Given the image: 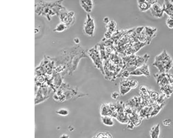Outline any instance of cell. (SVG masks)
Wrapping results in <instances>:
<instances>
[{
    "mask_svg": "<svg viewBox=\"0 0 173 138\" xmlns=\"http://www.w3.org/2000/svg\"><path fill=\"white\" fill-rule=\"evenodd\" d=\"M89 57L91 58L95 66L100 70L103 74H104V68L103 60L97 45H95L87 51Z\"/></svg>",
    "mask_w": 173,
    "mask_h": 138,
    "instance_id": "obj_1",
    "label": "cell"
},
{
    "mask_svg": "<svg viewBox=\"0 0 173 138\" xmlns=\"http://www.w3.org/2000/svg\"><path fill=\"white\" fill-rule=\"evenodd\" d=\"M155 60L159 61L161 63L164 68L166 73L173 68L172 59L166 50H164L161 53L156 56Z\"/></svg>",
    "mask_w": 173,
    "mask_h": 138,
    "instance_id": "obj_2",
    "label": "cell"
},
{
    "mask_svg": "<svg viewBox=\"0 0 173 138\" xmlns=\"http://www.w3.org/2000/svg\"><path fill=\"white\" fill-rule=\"evenodd\" d=\"M94 19L91 14H86V18L84 25V33L90 37H92L94 34L95 30Z\"/></svg>",
    "mask_w": 173,
    "mask_h": 138,
    "instance_id": "obj_3",
    "label": "cell"
},
{
    "mask_svg": "<svg viewBox=\"0 0 173 138\" xmlns=\"http://www.w3.org/2000/svg\"><path fill=\"white\" fill-rule=\"evenodd\" d=\"M150 10L151 14L153 17L159 19L163 17L164 12L163 7L158 3L152 5Z\"/></svg>",
    "mask_w": 173,
    "mask_h": 138,
    "instance_id": "obj_4",
    "label": "cell"
},
{
    "mask_svg": "<svg viewBox=\"0 0 173 138\" xmlns=\"http://www.w3.org/2000/svg\"><path fill=\"white\" fill-rule=\"evenodd\" d=\"M80 4L84 11L88 14L92 12L94 6L93 1H81Z\"/></svg>",
    "mask_w": 173,
    "mask_h": 138,
    "instance_id": "obj_5",
    "label": "cell"
},
{
    "mask_svg": "<svg viewBox=\"0 0 173 138\" xmlns=\"http://www.w3.org/2000/svg\"><path fill=\"white\" fill-rule=\"evenodd\" d=\"M164 12H165L169 17H173V5L171 1H165L163 6Z\"/></svg>",
    "mask_w": 173,
    "mask_h": 138,
    "instance_id": "obj_6",
    "label": "cell"
},
{
    "mask_svg": "<svg viewBox=\"0 0 173 138\" xmlns=\"http://www.w3.org/2000/svg\"><path fill=\"white\" fill-rule=\"evenodd\" d=\"M138 7L140 11L145 12L150 10L152 6L147 1H137Z\"/></svg>",
    "mask_w": 173,
    "mask_h": 138,
    "instance_id": "obj_7",
    "label": "cell"
},
{
    "mask_svg": "<svg viewBox=\"0 0 173 138\" xmlns=\"http://www.w3.org/2000/svg\"><path fill=\"white\" fill-rule=\"evenodd\" d=\"M160 128L159 124L154 125L151 129L150 135L151 138H159Z\"/></svg>",
    "mask_w": 173,
    "mask_h": 138,
    "instance_id": "obj_8",
    "label": "cell"
},
{
    "mask_svg": "<svg viewBox=\"0 0 173 138\" xmlns=\"http://www.w3.org/2000/svg\"><path fill=\"white\" fill-rule=\"evenodd\" d=\"M143 31L147 37L152 39L156 36L157 29L152 27L146 26L144 27Z\"/></svg>",
    "mask_w": 173,
    "mask_h": 138,
    "instance_id": "obj_9",
    "label": "cell"
},
{
    "mask_svg": "<svg viewBox=\"0 0 173 138\" xmlns=\"http://www.w3.org/2000/svg\"><path fill=\"white\" fill-rule=\"evenodd\" d=\"M142 74L143 75L149 77L150 76V74L149 65L147 63H145L139 68Z\"/></svg>",
    "mask_w": 173,
    "mask_h": 138,
    "instance_id": "obj_10",
    "label": "cell"
},
{
    "mask_svg": "<svg viewBox=\"0 0 173 138\" xmlns=\"http://www.w3.org/2000/svg\"><path fill=\"white\" fill-rule=\"evenodd\" d=\"M161 90L162 91L165 95L167 96V97H170V95L173 92V88L169 84L161 87Z\"/></svg>",
    "mask_w": 173,
    "mask_h": 138,
    "instance_id": "obj_11",
    "label": "cell"
},
{
    "mask_svg": "<svg viewBox=\"0 0 173 138\" xmlns=\"http://www.w3.org/2000/svg\"><path fill=\"white\" fill-rule=\"evenodd\" d=\"M102 123L105 125L108 126H112L114 125L113 119L111 117L107 116H104L102 117Z\"/></svg>",
    "mask_w": 173,
    "mask_h": 138,
    "instance_id": "obj_12",
    "label": "cell"
},
{
    "mask_svg": "<svg viewBox=\"0 0 173 138\" xmlns=\"http://www.w3.org/2000/svg\"><path fill=\"white\" fill-rule=\"evenodd\" d=\"M107 24L108 30L106 36L107 35L108 33H110V36H111L112 33L115 30L116 24L115 22L113 21H110Z\"/></svg>",
    "mask_w": 173,
    "mask_h": 138,
    "instance_id": "obj_13",
    "label": "cell"
},
{
    "mask_svg": "<svg viewBox=\"0 0 173 138\" xmlns=\"http://www.w3.org/2000/svg\"><path fill=\"white\" fill-rule=\"evenodd\" d=\"M93 138H112V137L110 133L100 132Z\"/></svg>",
    "mask_w": 173,
    "mask_h": 138,
    "instance_id": "obj_14",
    "label": "cell"
},
{
    "mask_svg": "<svg viewBox=\"0 0 173 138\" xmlns=\"http://www.w3.org/2000/svg\"><path fill=\"white\" fill-rule=\"evenodd\" d=\"M68 28V26L66 24H64L63 23H60L57 26L55 30L59 32L63 31V30L67 29Z\"/></svg>",
    "mask_w": 173,
    "mask_h": 138,
    "instance_id": "obj_15",
    "label": "cell"
},
{
    "mask_svg": "<svg viewBox=\"0 0 173 138\" xmlns=\"http://www.w3.org/2000/svg\"><path fill=\"white\" fill-rule=\"evenodd\" d=\"M56 113L58 115L62 116H67L69 114V111L66 109H60L58 111H57Z\"/></svg>",
    "mask_w": 173,
    "mask_h": 138,
    "instance_id": "obj_16",
    "label": "cell"
},
{
    "mask_svg": "<svg viewBox=\"0 0 173 138\" xmlns=\"http://www.w3.org/2000/svg\"><path fill=\"white\" fill-rule=\"evenodd\" d=\"M167 26L169 28H173V18L169 17L166 21Z\"/></svg>",
    "mask_w": 173,
    "mask_h": 138,
    "instance_id": "obj_17",
    "label": "cell"
},
{
    "mask_svg": "<svg viewBox=\"0 0 173 138\" xmlns=\"http://www.w3.org/2000/svg\"><path fill=\"white\" fill-rule=\"evenodd\" d=\"M172 121L170 119H165L163 121V124L165 126H169L172 124Z\"/></svg>",
    "mask_w": 173,
    "mask_h": 138,
    "instance_id": "obj_18",
    "label": "cell"
},
{
    "mask_svg": "<svg viewBox=\"0 0 173 138\" xmlns=\"http://www.w3.org/2000/svg\"><path fill=\"white\" fill-rule=\"evenodd\" d=\"M119 94L116 92H114L112 94V98L113 99H117V97H118Z\"/></svg>",
    "mask_w": 173,
    "mask_h": 138,
    "instance_id": "obj_19",
    "label": "cell"
},
{
    "mask_svg": "<svg viewBox=\"0 0 173 138\" xmlns=\"http://www.w3.org/2000/svg\"><path fill=\"white\" fill-rule=\"evenodd\" d=\"M69 135L67 134H63L59 138H69Z\"/></svg>",
    "mask_w": 173,
    "mask_h": 138,
    "instance_id": "obj_20",
    "label": "cell"
},
{
    "mask_svg": "<svg viewBox=\"0 0 173 138\" xmlns=\"http://www.w3.org/2000/svg\"><path fill=\"white\" fill-rule=\"evenodd\" d=\"M74 42L75 43V44L77 45L79 44V43H80V39L78 37L75 38L74 39Z\"/></svg>",
    "mask_w": 173,
    "mask_h": 138,
    "instance_id": "obj_21",
    "label": "cell"
},
{
    "mask_svg": "<svg viewBox=\"0 0 173 138\" xmlns=\"http://www.w3.org/2000/svg\"><path fill=\"white\" fill-rule=\"evenodd\" d=\"M104 23H108L110 22L109 19L108 17H106L104 18Z\"/></svg>",
    "mask_w": 173,
    "mask_h": 138,
    "instance_id": "obj_22",
    "label": "cell"
},
{
    "mask_svg": "<svg viewBox=\"0 0 173 138\" xmlns=\"http://www.w3.org/2000/svg\"><path fill=\"white\" fill-rule=\"evenodd\" d=\"M172 18H173V17H172Z\"/></svg>",
    "mask_w": 173,
    "mask_h": 138,
    "instance_id": "obj_23",
    "label": "cell"
}]
</instances>
